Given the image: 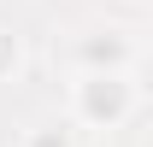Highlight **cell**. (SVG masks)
Wrapping results in <instances>:
<instances>
[{
	"label": "cell",
	"instance_id": "obj_5",
	"mask_svg": "<svg viewBox=\"0 0 153 147\" xmlns=\"http://www.w3.org/2000/svg\"><path fill=\"white\" fill-rule=\"evenodd\" d=\"M130 6H147V12H153V0H130Z\"/></svg>",
	"mask_w": 153,
	"mask_h": 147
},
{
	"label": "cell",
	"instance_id": "obj_3",
	"mask_svg": "<svg viewBox=\"0 0 153 147\" xmlns=\"http://www.w3.org/2000/svg\"><path fill=\"white\" fill-rule=\"evenodd\" d=\"M18 147H76V135H71V124L47 118V124H30V129H24Z\"/></svg>",
	"mask_w": 153,
	"mask_h": 147
},
{
	"label": "cell",
	"instance_id": "obj_4",
	"mask_svg": "<svg viewBox=\"0 0 153 147\" xmlns=\"http://www.w3.org/2000/svg\"><path fill=\"white\" fill-rule=\"evenodd\" d=\"M18 65H24L18 36H12V30H0V82H6V76H18Z\"/></svg>",
	"mask_w": 153,
	"mask_h": 147
},
{
	"label": "cell",
	"instance_id": "obj_1",
	"mask_svg": "<svg viewBox=\"0 0 153 147\" xmlns=\"http://www.w3.org/2000/svg\"><path fill=\"white\" fill-rule=\"evenodd\" d=\"M130 118H135L130 71H76V82H71V124H82V129H124Z\"/></svg>",
	"mask_w": 153,
	"mask_h": 147
},
{
	"label": "cell",
	"instance_id": "obj_2",
	"mask_svg": "<svg viewBox=\"0 0 153 147\" xmlns=\"http://www.w3.org/2000/svg\"><path fill=\"white\" fill-rule=\"evenodd\" d=\"M130 59H135V47H130L124 30H88L76 41V65L82 71H130Z\"/></svg>",
	"mask_w": 153,
	"mask_h": 147
}]
</instances>
